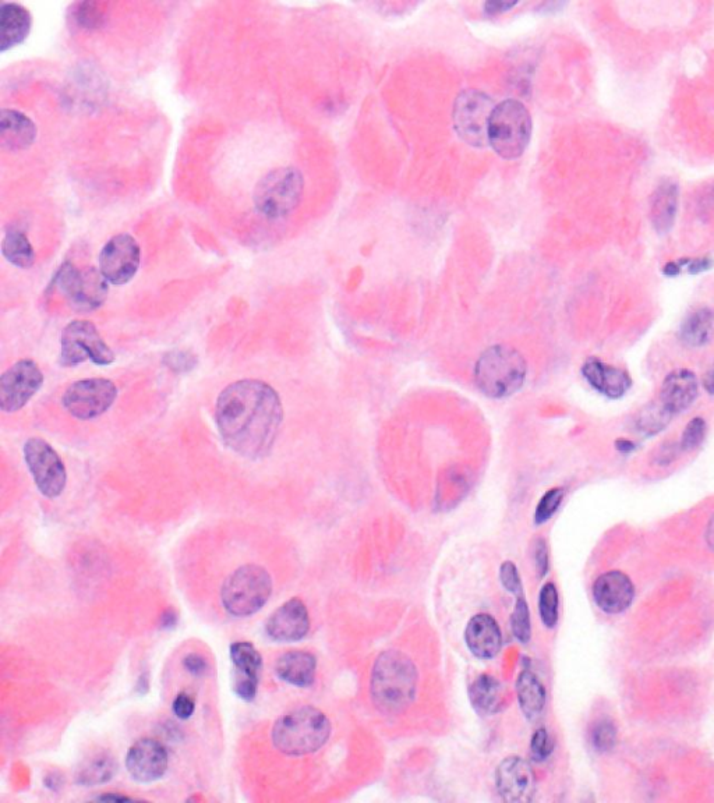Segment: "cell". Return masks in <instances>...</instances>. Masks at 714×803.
<instances>
[{
	"label": "cell",
	"mask_w": 714,
	"mask_h": 803,
	"mask_svg": "<svg viewBox=\"0 0 714 803\" xmlns=\"http://www.w3.org/2000/svg\"><path fill=\"white\" fill-rule=\"evenodd\" d=\"M281 396L268 382L243 378L222 389L215 403V426L233 454L249 461L271 455L284 424Z\"/></svg>",
	"instance_id": "1"
},
{
	"label": "cell",
	"mask_w": 714,
	"mask_h": 803,
	"mask_svg": "<svg viewBox=\"0 0 714 803\" xmlns=\"http://www.w3.org/2000/svg\"><path fill=\"white\" fill-rule=\"evenodd\" d=\"M419 672L406 654L388 650L377 657L370 675L373 705L383 714H399L415 702Z\"/></svg>",
	"instance_id": "2"
},
{
	"label": "cell",
	"mask_w": 714,
	"mask_h": 803,
	"mask_svg": "<svg viewBox=\"0 0 714 803\" xmlns=\"http://www.w3.org/2000/svg\"><path fill=\"white\" fill-rule=\"evenodd\" d=\"M529 366L514 346L491 345L477 357L473 367L476 388L491 401H505L525 385Z\"/></svg>",
	"instance_id": "3"
},
{
	"label": "cell",
	"mask_w": 714,
	"mask_h": 803,
	"mask_svg": "<svg viewBox=\"0 0 714 803\" xmlns=\"http://www.w3.org/2000/svg\"><path fill=\"white\" fill-rule=\"evenodd\" d=\"M331 721L317 707L303 706L278 718L272 727V744L288 756L320 751L331 737Z\"/></svg>",
	"instance_id": "4"
},
{
	"label": "cell",
	"mask_w": 714,
	"mask_h": 803,
	"mask_svg": "<svg viewBox=\"0 0 714 803\" xmlns=\"http://www.w3.org/2000/svg\"><path fill=\"white\" fill-rule=\"evenodd\" d=\"M532 139V116L518 99H504L491 113L489 145L501 158L518 159Z\"/></svg>",
	"instance_id": "5"
},
{
	"label": "cell",
	"mask_w": 714,
	"mask_h": 803,
	"mask_svg": "<svg viewBox=\"0 0 714 803\" xmlns=\"http://www.w3.org/2000/svg\"><path fill=\"white\" fill-rule=\"evenodd\" d=\"M305 178L298 168L282 166L257 183L254 205L264 218L278 221L289 217L302 201Z\"/></svg>",
	"instance_id": "6"
},
{
	"label": "cell",
	"mask_w": 714,
	"mask_h": 803,
	"mask_svg": "<svg viewBox=\"0 0 714 803\" xmlns=\"http://www.w3.org/2000/svg\"><path fill=\"white\" fill-rule=\"evenodd\" d=\"M271 594L270 573L258 565H245L225 580L221 590L222 606L233 617L246 618L258 613Z\"/></svg>",
	"instance_id": "7"
},
{
	"label": "cell",
	"mask_w": 714,
	"mask_h": 803,
	"mask_svg": "<svg viewBox=\"0 0 714 803\" xmlns=\"http://www.w3.org/2000/svg\"><path fill=\"white\" fill-rule=\"evenodd\" d=\"M87 360L106 367L115 363L116 356L91 321L74 320L66 325L60 336L59 363L72 369Z\"/></svg>",
	"instance_id": "8"
},
{
	"label": "cell",
	"mask_w": 714,
	"mask_h": 803,
	"mask_svg": "<svg viewBox=\"0 0 714 803\" xmlns=\"http://www.w3.org/2000/svg\"><path fill=\"white\" fill-rule=\"evenodd\" d=\"M496 104L493 98L480 90H465L455 99L452 123L455 132L470 147L489 145V123Z\"/></svg>",
	"instance_id": "9"
},
{
	"label": "cell",
	"mask_w": 714,
	"mask_h": 803,
	"mask_svg": "<svg viewBox=\"0 0 714 803\" xmlns=\"http://www.w3.org/2000/svg\"><path fill=\"white\" fill-rule=\"evenodd\" d=\"M118 395V387L108 378H84L66 388L62 405L74 419L90 422L105 415L115 405Z\"/></svg>",
	"instance_id": "10"
},
{
	"label": "cell",
	"mask_w": 714,
	"mask_h": 803,
	"mask_svg": "<svg viewBox=\"0 0 714 803\" xmlns=\"http://www.w3.org/2000/svg\"><path fill=\"white\" fill-rule=\"evenodd\" d=\"M55 284L74 309L80 311L100 309L109 292V282L101 274L100 268L79 270L72 263L60 267L56 272Z\"/></svg>",
	"instance_id": "11"
},
{
	"label": "cell",
	"mask_w": 714,
	"mask_h": 803,
	"mask_svg": "<svg viewBox=\"0 0 714 803\" xmlns=\"http://www.w3.org/2000/svg\"><path fill=\"white\" fill-rule=\"evenodd\" d=\"M23 456L40 493L49 500L60 497L66 488L67 470L52 445L42 438H30L24 444Z\"/></svg>",
	"instance_id": "12"
},
{
	"label": "cell",
	"mask_w": 714,
	"mask_h": 803,
	"mask_svg": "<svg viewBox=\"0 0 714 803\" xmlns=\"http://www.w3.org/2000/svg\"><path fill=\"white\" fill-rule=\"evenodd\" d=\"M45 377L41 367L31 359L19 360L0 376V410L16 413L40 392Z\"/></svg>",
	"instance_id": "13"
},
{
	"label": "cell",
	"mask_w": 714,
	"mask_h": 803,
	"mask_svg": "<svg viewBox=\"0 0 714 803\" xmlns=\"http://www.w3.org/2000/svg\"><path fill=\"white\" fill-rule=\"evenodd\" d=\"M140 264V244L127 233L112 237L100 253V271L109 285L129 284L139 272Z\"/></svg>",
	"instance_id": "14"
},
{
	"label": "cell",
	"mask_w": 714,
	"mask_h": 803,
	"mask_svg": "<svg viewBox=\"0 0 714 803\" xmlns=\"http://www.w3.org/2000/svg\"><path fill=\"white\" fill-rule=\"evenodd\" d=\"M536 785L535 771L522 757H507L497 767L496 787L504 802H532L536 795Z\"/></svg>",
	"instance_id": "15"
},
{
	"label": "cell",
	"mask_w": 714,
	"mask_h": 803,
	"mask_svg": "<svg viewBox=\"0 0 714 803\" xmlns=\"http://www.w3.org/2000/svg\"><path fill=\"white\" fill-rule=\"evenodd\" d=\"M169 753L165 745L153 738L137 741L126 756V769L139 783H154L165 776Z\"/></svg>",
	"instance_id": "16"
},
{
	"label": "cell",
	"mask_w": 714,
	"mask_h": 803,
	"mask_svg": "<svg viewBox=\"0 0 714 803\" xmlns=\"http://www.w3.org/2000/svg\"><path fill=\"white\" fill-rule=\"evenodd\" d=\"M310 631L309 611L300 599L286 601L274 611L265 624V632L275 642L292 643L305 638Z\"/></svg>",
	"instance_id": "17"
},
{
	"label": "cell",
	"mask_w": 714,
	"mask_h": 803,
	"mask_svg": "<svg viewBox=\"0 0 714 803\" xmlns=\"http://www.w3.org/2000/svg\"><path fill=\"white\" fill-rule=\"evenodd\" d=\"M231 659L236 670V695L245 702H253L263 671V657L252 643L236 642L231 646Z\"/></svg>",
	"instance_id": "18"
},
{
	"label": "cell",
	"mask_w": 714,
	"mask_h": 803,
	"mask_svg": "<svg viewBox=\"0 0 714 803\" xmlns=\"http://www.w3.org/2000/svg\"><path fill=\"white\" fill-rule=\"evenodd\" d=\"M635 597V587L631 579L620 571L603 573L593 585V600L603 613L615 615L624 613Z\"/></svg>",
	"instance_id": "19"
},
{
	"label": "cell",
	"mask_w": 714,
	"mask_h": 803,
	"mask_svg": "<svg viewBox=\"0 0 714 803\" xmlns=\"http://www.w3.org/2000/svg\"><path fill=\"white\" fill-rule=\"evenodd\" d=\"M581 374L589 387L609 399H621L631 388L632 380L627 371L610 366L597 357H589L582 364Z\"/></svg>",
	"instance_id": "20"
},
{
	"label": "cell",
	"mask_w": 714,
	"mask_h": 803,
	"mask_svg": "<svg viewBox=\"0 0 714 803\" xmlns=\"http://www.w3.org/2000/svg\"><path fill=\"white\" fill-rule=\"evenodd\" d=\"M466 646L477 659L490 660L503 647V633L496 619L489 614H477L470 619L465 631Z\"/></svg>",
	"instance_id": "21"
},
{
	"label": "cell",
	"mask_w": 714,
	"mask_h": 803,
	"mask_svg": "<svg viewBox=\"0 0 714 803\" xmlns=\"http://www.w3.org/2000/svg\"><path fill=\"white\" fill-rule=\"evenodd\" d=\"M698 378L689 370H675L668 374L660 391L659 402L670 415L684 412L698 398Z\"/></svg>",
	"instance_id": "22"
},
{
	"label": "cell",
	"mask_w": 714,
	"mask_h": 803,
	"mask_svg": "<svg viewBox=\"0 0 714 803\" xmlns=\"http://www.w3.org/2000/svg\"><path fill=\"white\" fill-rule=\"evenodd\" d=\"M680 205V187L673 179H663L650 197V224L657 235L673 231Z\"/></svg>",
	"instance_id": "23"
},
{
	"label": "cell",
	"mask_w": 714,
	"mask_h": 803,
	"mask_svg": "<svg viewBox=\"0 0 714 803\" xmlns=\"http://www.w3.org/2000/svg\"><path fill=\"white\" fill-rule=\"evenodd\" d=\"M37 139L33 120L16 109H3L0 115V144L7 151L27 150Z\"/></svg>",
	"instance_id": "24"
},
{
	"label": "cell",
	"mask_w": 714,
	"mask_h": 803,
	"mask_svg": "<svg viewBox=\"0 0 714 803\" xmlns=\"http://www.w3.org/2000/svg\"><path fill=\"white\" fill-rule=\"evenodd\" d=\"M317 660L313 654L293 650L282 654L275 663V674L286 684L310 688L316 681Z\"/></svg>",
	"instance_id": "25"
},
{
	"label": "cell",
	"mask_w": 714,
	"mask_h": 803,
	"mask_svg": "<svg viewBox=\"0 0 714 803\" xmlns=\"http://www.w3.org/2000/svg\"><path fill=\"white\" fill-rule=\"evenodd\" d=\"M31 14L19 3H3L0 7V52L9 51L27 40L31 31Z\"/></svg>",
	"instance_id": "26"
},
{
	"label": "cell",
	"mask_w": 714,
	"mask_h": 803,
	"mask_svg": "<svg viewBox=\"0 0 714 803\" xmlns=\"http://www.w3.org/2000/svg\"><path fill=\"white\" fill-rule=\"evenodd\" d=\"M516 695L526 718L536 720L543 713L547 700L546 688L532 671H522L516 679Z\"/></svg>",
	"instance_id": "27"
},
{
	"label": "cell",
	"mask_w": 714,
	"mask_h": 803,
	"mask_svg": "<svg viewBox=\"0 0 714 803\" xmlns=\"http://www.w3.org/2000/svg\"><path fill=\"white\" fill-rule=\"evenodd\" d=\"M469 696L473 707L482 714H496L503 707V685L489 674L480 675L473 681Z\"/></svg>",
	"instance_id": "28"
},
{
	"label": "cell",
	"mask_w": 714,
	"mask_h": 803,
	"mask_svg": "<svg viewBox=\"0 0 714 803\" xmlns=\"http://www.w3.org/2000/svg\"><path fill=\"white\" fill-rule=\"evenodd\" d=\"M119 764L109 753H98L90 759L84 760L74 774L77 784L84 787H95L111 781L118 773Z\"/></svg>",
	"instance_id": "29"
},
{
	"label": "cell",
	"mask_w": 714,
	"mask_h": 803,
	"mask_svg": "<svg viewBox=\"0 0 714 803\" xmlns=\"http://www.w3.org/2000/svg\"><path fill=\"white\" fill-rule=\"evenodd\" d=\"M713 330L714 313L708 307H702L682 321L678 336L688 348H702L712 339Z\"/></svg>",
	"instance_id": "30"
},
{
	"label": "cell",
	"mask_w": 714,
	"mask_h": 803,
	"mask_svg": "<svg viewBox=\"0 0 714 803\" xmlns=\"http://www.w3.org/2000/svg\"><path fill=\"white\" fill-rule=\"evenodd\" d=\"M2 254L10 264L23 270L33 267L37 258L33 244L28 240L26 233L19 229H10L6 233L2 242Z\"/></svg>",
	"instance_id": "31"
},
{
	"label": "cell",
	"mask_w": 714,
	"mask_h": 803,
	"mask_svg": "<svg viewBox=\"0 0 714 803\" xmlns=\"http://www.w3.org/2000/svg\"><path fill=\"white\" fill-rule=\"evenodd\" d=\"M537 606H539V617L542 619L543 625L553 629L558 622V607H560V599H558L557 587L554 583H546L540 589Z\"/></svg>",
	"instance_id": "32"
},
{
	"label": "cell",
	"mask_w": 714,
	"mask_h": 803,
	"mask_svg": "<svg viewBox=\"0 0 714 803\" xmlns=\"http://www.w3.org/2000/svg\"><path fill=\"white\" fill-rule=\"evenodd\" d=\"M673 417L674 416L670 415L659 402L657 405L649 406V408L641 412V415L638 416V420H636V426H638L643 434H648L649 437H652V435L664 430Z\"/></svg>",
	"instance_id": "33"
},
{
	"label": "cell",
	"mask_w": 714,
	"mask_h": 803,
	"mask_svg": "<svg viewBox=\"0 0 714 803\" xmlns=\"http://www.w3.org/2000/svg\"><path fill=\"white\" fill-rule=\"evenodd\" d=\"M564 497L565 490L562 487H554L547 490L546 493L543 494V497L540 498L539 502H537L535 509V525H546V523L557 514Z\"/></svg>",
	"instance_id": "34"
},
{
	"label": "cell",
	"mask_w": 714,
	"mask_h": 803,
	"mask_svg": "<svg viewBox=\"0 0 714 803\" xmlns=\"http://www.w3.org/2000/svg\"><path fill=\"white\" fill-rule=\"evenodd\" d=\"M511 629L515 639L521 643H528L532 638V621H530V611L528 603L523 596L516 597L514 613L511 617Z\"/></svg>",
	"instance_id": "35"
},
{
	"label": "cell",
	"mask_w": 714,
	"mask_h": 803,
	"mask_svg": "<svg viewBox=\"0 0 714 803\" xmlns=\"http://www.w3.org/2000/svg\"><path fill=\"white\" fill-rule=\"evenodd\" d=\"M617 727L613 721L600 720L593 725L592 732H590V742H592L593 749L600 753L610 752L617 745Z\"/></svg>",
	"instance_id": "36"
},
{
	"label": "cell",
	"mask_w": 714,
	"mask_h": 803,
	"mask_svg": "<svg viewBox=\"0 0 714 803\" xmlns=\"http://www.w3.org/2000/svg\"><path fill=\"white\" fill-rule=\"evenodd\" d=\"M706 435V422L702 417H695L688 426L685 427L682 433L680 448L681 451H694V449L701 447Z\"/></svg>",
	"instance_id": "37"
},
{
	"label": "cell",
	"mask_w": 714,
	"mask_h": 803,
	"mask_svg": "<svg viewBox=\"0 0 714 803\" xmlns=\"http://www.w3.org/2000/svg\"><path fill=\"white\" fill-rule=\"evenodd\" d=\"M197 363L199 360L189 350H172L164 357L165 366L176 374L189 373L197 366Z\"/></svg>",
	"instance_id": "38"
},
{
	"label": "cell",
	"mask_w": 714,
	"mask_h": 803,
	"mask_svg": "<svg viewBox=\"0 0 714 803\" xmlns=\"http://www.w3.org/2000/svg\"><path fill=\"white\" fill-rule=\"evenodd\" d=\"M554 751V742L546 728H539L530 741V752L536 762H546Z\"/></svg>",
	"instance_id": "39"
},
{
	"label": "cell",
	"mask_w": 714,
	"mask_h": 803,
	"mask_svg": "<svg viewBox=\"0 0 714 803\" xmlns=\"http://www.w3.org/2000/svg\"><path fill=\"white\" fill-rule=\"evenodd\" d=\"M500 580L504 589L514 596L518 597L522 594L521 575H519L518 568L514 562L505 561L500 567Z\"/></svg>",
	"instance_id": "40"
},
{
	"label": "cell",
	"mask_w": 714,
	"mask_h": 803,
	"mask_svg": "<svg viewBox=\"0 0 714 803\" xmlns=\"http://www.w3.org/2000/svg\"><path fill=\"white\" fill-rule=\"evenodd\" d=\"M104 12L100 10L98 3H81L76 12V19L80 26L87 28L98 27L101 24Z\"/></svg>",
	"instance_id": "41"
},
{
	"label": "cell",
	"mask_w": 714,
	"mask_h": 803,
	"mask_svg": "<svg viewBox=\"0 0 714 803\" xmlns=\"http://www.w3.org/2000/svg\"><path fill=\"white\" fill-rule=\"evenodd\" d=\"M533 557H535L536 571L540 578H544L550 569L549 547L546 540L537 539L533 546Z\"/></svg>",
	"instance_id": "42"
},
{
	"label": "cell",
	"mask_w": 714,
	"mask_h": 803,
	"mask_svg": "<svg viewBox=\"0 0 714 803\" xmlns=\"http://www.w3.org/2000/svg\"><path fill=\"white\" fill-rule=\"evenodd\" d=\"M172 710L180 720H189L193 716L194 710H196V703H194L192 696L182 692L173 700Z\"/></svg>",
	"instance_id": "43"
},
{
	"label": "cell",
	"mask_w": 714,
	"mask_h": 803,
	"mask_svg": "<svg viewBox=\"0 0 714 803\" xmlns=\"http://www.w3.org/2000/svg\"><path fill=\"white\" fill-rule=\"evenodd\" d=\"M678 261H680L681 271L691 275L703 274V272L712 270L714 265L712 258L709 257H699L694 258V260L681 258Z\"/></svg>",
	"instance_id": "44"
},
{
	"label": "cell",
	"mask_w": 714,
	"mask_h": 803,
	"mask_svg": "<svg viewBox=\"0 0 714 803\" xmlns=\"http://www.w3.org/2000/svg\"><path fill=\"white\" fill-rule=\"evenodd\" d=\"M518 6V2H505V0H490L483 5V13L486 17H497L501 14L510 12Z\"/></svg>",
	"instance_id": "45"
},
{
	"label": "cell",
	"mask_w": 714,
	"mask_h": 803,
	"mask_svg": "<svg viewBox=\"0 0 714 803\" xmlns=\"http://www.w3.org/2000/svg\"><path fill=\"white\" fill-rule=\"evenodd\" d=\"M183 667H185L190 674L201 677V675H204L205 671H207L208 664L204 657L199 656V654H189V656L183 660Z\"/></svg>",
	"instance_id": "46"
},
{
	"label": "cell",
	"mask_w": 714,
	"mask_h": 803,
	"mask_svg": "<svg viewBox=\"0 0 714 803\" xmlns=\"http://www.w3.org/2000/svg\"><path fill=\"white\" fill-rule=\"evenodd\" d=\"M664 445L662 451H660L659 456H657V463L660 465H670L671 462H674L677 459L678 451H681L680 445Z\"/></svg>",
	"instance_id": "47"
},
{
	"label": "cell",
	"mask_w": 714,
	"mask_h": 803,
	"mask_svg": "<svg viewBox=\"0 0 714 803\" xmlns=\"http://www.w3.org/2000/svg\"><path fill=\"white\" fill-rule=\"evenodd\" d=\"M703 388L710 395H714V366L703 377Z\"/></svg>",
	"instance_id": "48"
},
{
	"label": "cell",
	"mask_w": 714,
	"mask_h": 803,
	"mask_svg": "<svg viewBox=\"0 0 714 803\" xmlns=\"http://www.w3.org/2000/svg\"><path fill=\"white\" fill-rule=\"evenodd\" d=\"M615 445H617L618 451H621V452H631V451H634V449H635L634 442H631L629 440H624V438H621V440H618L617 444H615Z\"/></svg>",
	"instance_id": "49"
},
{
	"label": "cell",
	"mask_w": 714,
	"mask_h": 803,
	"mask_svg": "<svg viewBox=\"0 0 714 803\" xmlns=\"http://www.w3.org/2000/svg\"><path fill=\"white\" fill-rule=\"evenodd\" d=\"M706 541H708L709 547L714 551V515L712 519L709 520L708 530H706Z\"/></svg>",
	"instance_id": "50"
},
{
	"label": "cell",
	"mask_w": 714,
	"mask_h": 803,
	"mask_svg": "<svg viewBox=\"0 0 714 803\" xmlns=\"http://www.w3.org/2000/svg\"><path fill=\"white\" fill-rule=\"evenodd\" d=\"M176 624V614L172 613V611H168V613L164 614L162 617V626L165 628H169V626H173Z\"/></svg>",
	"instance_id": "51"
},
{
	"label": "cell",
	"mask_w": 714,
	"mask_h": 803,
	"mask_svg": "<svg viewBox=\"0 0 714 803\" xmlns=\"http://www.w3.org/2000/svg\"><path fill=\"white\" fill-rule=\"evenodd\" d=\"M98 801H130V798L125 797V795H116V794H109V795H102V797L98 798Z\"/></svg>",
	"instance_id": "52"
}]
</instances>
